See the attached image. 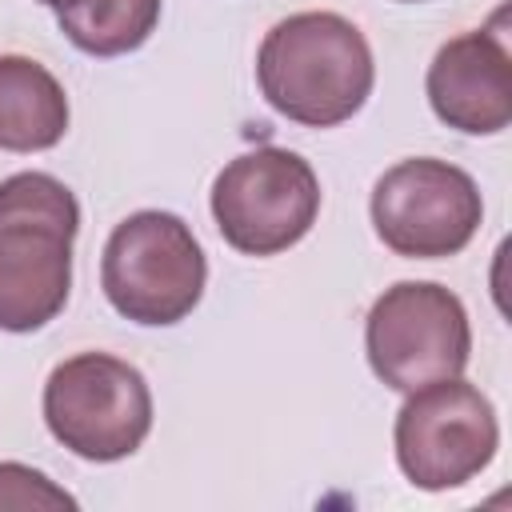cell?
<instances>
[{
  "mask_svg": "<svg viewBox=\"0 0 512 512\" xmlns=\"http://www.w3.org/2000/svg\"><path fill=\"white\" fill-rule=\"evenodd\" d=\"M432 112L464 136H496L512 120V56L500 32L472 28L436 48L428 64Z\"/></svg>",
  "mask_w": 512,
  "mask_h": 512,
  "instance_id": "9",
  "label": "cell"
},
{
  "mask_svg": "<svg viewBox=\"0 0 512 512\" xmlns=\"http://www.w3.org/2000/svg\"><path fill=\"white\" fill-rule=\"evenodd\" d=\"M40 4H48L52 12H60V8H64V4H72V0H40Z\"/></svg>",
  "mask_w": 512,
  "mask_h": 512,
  "instance_id": "13",
  "label": "cell"
},
{
  "mask_svg": "<svg viewBox=\"0 0 512 512\" xmlns=\"http://www.w3.org/2000/svg\"><path fill=\"white\" fill-rule=\"evenodd\" d=\"M320 212L312 164L288 148H256L220 168L212 180V220L244 256H280L300 244Z\"/></svg>",
  "mask_w": 512,
  "mask_h": 512,
  "instance_id": "6",
  "label": "cell"
},
{
  "mask_svg": "<svg viewBox=\"0 0 512 512\" xmlns=\"http://www.w3.org/2000/svg\"><path fill=\"white\" fill-rule=\"evenodd\" d=\"M392 440L396 464L412 488L448 492L492 464L500 424L492 400L476 384L448 376L408 392L404 408L396 412Z\"/></svg>",
  "mask_w": 512,
  "mask_h": 512,
  "instance_id": "7",
  "label": "cell"
},
{
  "mask_svg": "<svg viewBox=\"0 0 512 512\" xmlns=\"http://www.w3.org/2000/svg\"><path fill=\"white\" fill-rule=\"evenodd\" d=\"M56 508H76V500L44 472L16 460H0V512H56Z\"/></svg>",
  "mask_w": 512,
  "mask_h": 512,
  "instance_id": "12",
  "label": "cell"
},
{
  "mask_svg": "<svg viewBox=\"0 0 512 512\" xmlns=\"http://www.w3.org/2000/svg\"><path fill=\"white\" fill-rule=\"evenodd\" d=\"M264 100L304 128L352 120L376 84L364 32L340 12H296L268 28L256 52Z\"/></svg>",
  "mask_w": 512,
  "mask_h": 512,
  "instance_id": "1",
  "label": "cell"
},
{
  "mask_svg": "<svg viewBox=\"0 0 512 512\" xmlns=\"http://www.w3.org/2000/svg\"><path fill=\"white\" fill-rule=\"evenodd\" d=\"M400 4H416V0H400Z\"/></svg>",
  "mask_w": 512,
  "mask_h": 512,
  "instance_id": "14",
  "label": "cell"
},
{
  "mask_svg": "<svg viewBox=\"0 0 512 512\" xmlns=\"http://www.w3.org/2000/svg\"><path fill=\"white\" fill-rule=\"evenodd\" d=\"M44 424L80 460H124L152 432L148 380L136 364L108 352L68 356L48 372Z\"/></svg>",
  "mask_w": 512,
  "mask_h": 512,
  "instance_id": "4",
  "label": "cell"
},
{
  "mask_svg": "<svg viewBox=\"0 0 512 512\" xmlns=\"http://www.w3.org/2000/svg\"><path fill=\"white\" fill-rule=\"evenodd\" d=\"M364 352L376 380L392 392L460 376L472 352L468 312L444 284L400 280L376 296L364 320Z\"/></svg>",
  "mask_w": 512,
  "mask_h": 512,
  "instance_id": "5",
  "label": "cell"
},
{
  "mask_svg": "<svg viewBox=\"0 0 512 512\" xmlns=\"http://www.w3.org/2000/svg\"><path fill=\"white\" fill-rule=\"evenodd\" d=\"M80 204L48 172L0 180V332H36L72 292V240Z\"/></svg>",
  "mask_w": 512,
  "mask_h": 512,
  "instance_id": "2",
  "label": "cell"
},
{
  "mask_svg": "<svg viewBox=\"0 0 512 512\" xmlns=\"http://www.w3.org/2000/svg\"><path fill=\"white\" fill-rule=\"evenodd\" d=\"M208 260L192 228L160 208L124 216L100 256V288L108 304L148 328L180 324L204 296Z\"/></svg>",
  "mask_w": 512,
  "mask_h": 512,
  "instance_id": "3",
  "label": "cell"
},
{
  "mask_svg": "<svg viewBox=\"0 0 512 512\" xmlns=\"http://www.w3.org/2000/svg\"><path fill=\"white\" fill-rule=\"evenodd\" d=\"M68 132V96L60 80L28 60L0 56V148L4 152H44Z\"/></svg>",
  "mask_w": 512,
  "mask_h": 512,
  "instance_id": "10",
  "label": "cell"
},
{
  "mask_svg": "<svg viewBox=\"0 0 512 512\" xmlns=\"http://www.w3.org/2000/svg\"><path fill=\"white\" fill-rule=\"evenodd\" d=\"M160 20V0H72L56 12L60 32L88 56L136 52Z\"/></svg>",
  "mask_w": 512,
  "mask_h": 512,
  "instance_id": "11",
  "label": "cell"
},
{
  "mask_svg": "<svg viewBox=\"0 0 512 512\" xmlns=\"http://www.w3.org/2000/svg\"><path fill=\"white\" fill-rule=\"evenodd\" d=\"M372 228L404 260H444L472 244L484 200L476 180L436 156L392 164L372 188Z\"/></svg>",
  "mask_w": 512,
  "mask_h": 512,
  "instance_id": "8",
  "label": "cell"
}]
</instances>
